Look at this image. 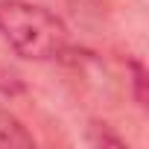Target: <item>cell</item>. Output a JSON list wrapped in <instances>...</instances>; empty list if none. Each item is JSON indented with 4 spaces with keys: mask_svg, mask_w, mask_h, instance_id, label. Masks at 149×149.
I'll list each match as a JSON object with an SVG mask.
<instances>
[{
    "mask_svg": "<svg viewBox=\"0 0 149 149\" xmlns=\"http://www.w3.org/2000/svg\"><path fill=\"white\" fill-rule=\"evenodd\" d=\"M0 41L26 61H56L70 47L64 21L29 0H0Z\"/></svg>",
    "mask_w": 149,
    "mask_h": 149,
    "instance_id": "obj_1",
    "label": "cell"
},
{
    "mask_svg": "<svg viewBox=\"0 0 149 149\" xmlns=\"http://www.w3.org/2000/svg\"><path fill=\"white\" fill-rule=\"evenodd\" d=\"M35 146V137L26 132V126L0 108V149H32Z\"/></svg>",
    "mask_w": 149,
    "mask_h": 149,
    "instance_id": "obj_2",
    "label": "cell"
},
{
    "mask_svg": "<svg viewBox=\"0 0 149 149\" xmlns=\"http://www.w3.org/2000/svg\"><path fill=\"white\" fill-rule=\"evenodd\" d=\"M88 143H94V146H123V137H117L105 123H102V126L94 123V126L88 129Z\"/></svg>",
    "mask_w": 149,
    "mask_h": 149,
    "instance_id": "obj_3",
    "label": "cell"
},
{
    "mask_svg": "<svg viewBox=\"0 0 149 149\" xmlns=\"http://www.w3.org/2000/svg\"><path fill=\"white\" fill-rule=\"evenodd\" d=\"M132 85H134V97H137V102L146 108V67H143L137 58H132Z\"/></svg>",
    "mask_w": 149,
    "mask_h": 149,
    "instance_id": "obj_4",
    "label": "cell"
}]
</instances>
